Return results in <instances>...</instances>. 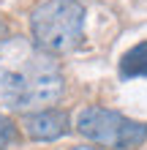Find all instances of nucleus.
Segmentation results:
<instances>
[{
  "instance_id": "1",
  "label": "nucleus",
  "mask_w": 147,
  "mask_h": 150,
  "mask_svg": "<svg viewBox=\"0 0 147 150\" xmlns=\"http://www.w3.org/2000/svg\"><path fill=\"white\" fill-rule=\"evenodd\" d=\"M63 71L55 55L11 38L0 44V96L11 109H38L63 96Z\"/></svg>"
},
{
  "instance_id": "2",
  "label": "nucleus",
  "mask_w": 147,
  "mask_h": 150,
  "mask_svg": "<svg viewBox=\"0 0 147 150\" xmlns=\"http://www.w3.org/2000/svg\"><path fill=\"white\" fill-rule=\"evenodd\" d=\"M33 44L49 55H65L79 47L84 33V8L79 0H46L30 14Z\"/></svg>"
},
{
  "instance_id": "3",
  "label": "nucleus",
  "mask_w": 147,
  "mask_h": 150,
  "mask_svg": "<svg viewBox=\"0 0 147 150\" xmlns=\"http://www.w3.org/2000/svg\"><path fill=\"white\" fill-rule=\"evenodd\" d=\"M76 128L82 137L101 147H115V150H136L147 139V126L136 123L131 117L103 107H87L76 117Z\"/></svg>"
},
{
  "instance_id": "4",
  "label": "nucleus",
  "mask_w": 147,
  "mask_h": 150,
  "mask_svg": "<svg viewBox=\"0 0 147 150\" xmlns=\"http://www.w3.org/2000/svg\"><path fill=\"white\" fill-rule=\"evenodd\" d=\"M22 131L36 142H55L71 131V117L63 109H36L22 117Z\"/></svg>"
},
{
  "instance_id": "5",
  "label": "nucleus",
  "mask_w": 147,
  "mask_h": 150,
  "mask_svg": "<svg viewBox=\"0 0 147 150\" xmlns=\"http://www.w3.org/2000/svg\"><path fill=\"white\" fill-rule=\"evenodd\" d=\"M120 76L134 79V76H147V41L136 44L120 57Z\"/></svg>"
},
{
  "instance_id": "6",
  "label": "nucleus",
  "mask_w": 147,
  "mask_h": 150,
  "mask_svg": "<svg viewBox=\"0 0 147 150\" xmlns=\"http://www.w3.org/2000/svg\"><path fill=\"white\" fill-rule=\"evenodd\" d=\"M19 142V131H16L14 120H8L6 115H0V150H8Z\"/></svg>"
},
{
  "instance_id": "7",
  "label": "nucleus",
  "mask_w": 147,
  "mask_h": 150,
  "mask_svg": "<svg viewBox=\"0 0 147 150\" xmlns=\"http://www.w3.org/2000/svg\"><path fill=\"white\" fill-rule=\"evenodd\" d=\"M6 36H8V28H6V22H3V19H0V44H3V41H6Z\"/></svg>"
},
{
  "instance_id": "8",
  "label": "nucleus",
  "mask_w": 147,
  "mask_h": 150,
  "mask_svg": "<svg viewBox=\"0 0 147 150\" xmlns=\"http://www.w3.org/2000/svg\"><path fill=\"white\" fill-rule=\"evenodd\" d=\"M71 150H101V147H93V145H79V147H71Z\"/></svg>"
}]
</instances>
